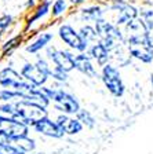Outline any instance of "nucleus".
Masks as SVG:
<instances>
[{
    "instance_id": "7ed1b4c3",
    "label": "nucleus",
    "mask_w": 153,
    "mask_h": 154,
    "mask_svg": "<svg viewBox=\"0 0 153 154\" xmlns=\"http://www.w3.org/2000/svg\"><path fill=\"white\" fill-rule=\"evenodd\" d=\"M44 94L48 96L50 102L54 103L55 109L65 114H77L80 110V105L73 95L68 94L64 90H53L47 87H42Z\"/></svg>"
},
{
    "instance_id": "20e7f679",
    "label": "nucleus",
    "mask_w": 153,
    "mask_h": 154,
    "mask_svg": "<svg viewBox=\"0 0 153 154\" xmlns=\"http://www.w3.org/2000/svg\"><path fill=\"white\" fill-rule=\"evenodd\" d=\"M95 29L98 33V37H101V42L105 44V47L109 51L117 48L119 43L124 42L123 33L116 25H112L110 22H106L104 19L95 21Z\"/></svg>"
},
{
    "instance_id": "ddd939ff",
    "label": "nucleus",
    "mask_w": 153,
    "mask_h": 154,
    "mask_svg": "<svg viewBox=\"0 0 153 154\" xmlns=\"http://www.w3.org/2000/svg\"><path fill=\"white\" fill-rule=\"evenodd\" d=\"M57 122H58V125H59L61 128L64 129L65 134H68V135L79 134V132L83 129V124H81L79 120L77 119H70V117H68L66 114L58 116Z\"/></svg>"
},
{
    "instance_id": "dca6fc26",
    "label": "nucleus",
    "mask_w": 153,
    "mask_h": 154,
    "mask_svg": "<svg viewBox=\"0 0 153 154\" xmlns=\"http://www.w3.org/2000/svg\"><path fill=\"white\" fill-rule=\"evenodd\" d=\"M51 40H53V33H48V32L42 33L35 42L30 43V44L26 47V51L30 52V54H37V52L42 51L44 47H47V44Z\"/></svg>"
},
{
    "instance_id": "f8f14e48",
    "label": "nucleus",
    "mask_w": 153,
    "mask_h": 154,
    "mask_svg": "<svg viewBox=\"0 0 153 154\" xmlns=\"http://www.w3.org/2000/svg\"><path fill=\"white\" fill-rule=\"evenodd\" d=\"M24 80L21 73L15 72L13 67H4L0 70V85L3 88H14L18 83Z\"/></svg>"
},
{
    "instance_id": "a878e982",
    "label": "nucleus",
    "mask_w": 153,
    "mask_h": 154,
    "mask_svg": "<svg viewBox=\"0 0 153 154\" xmlns=\"http://www.w3.org/2000/svg\"><path fill=\"white\" fill-rule=\"evenodd\" d=\"M50 76H53V79H55V80H58V81H66L68 80V73L57 66H54V69L51 70Z\"/></svg>"
},
{
    "instance_id": "6ab92c4d",
    "label": "nucleus",
    "mask_w": 153,
    "mask_h": 154,
    "mask_svg": "<svg viewBox=\"0 0 153 154\" xmlns=\"http://www.w3.org/2000/svg\"><path fill=\"white\" fill-rule=\"evenodd\" d=\"M102 14H104V11L98 6H90L87 8L81 10V17L86 21H98V19H102Z\"/></svg>"
},
{
    "instance_id": "aec40b11",
    "label": "nucleus",
    "mask_w": 153,
    "mask_h": 154,
    "mask_svg": "<svg viewBox=\"0 0 153 154\" xmlns=\"http://www.w3.org/2000/svg\"><path fill=\"white\" fill-rule=\"evenodd\" d=\"M14 146L19 149V150L25 151V153H30V151L35 150L36 144H35V140L32 138H29V136H22V138L17 139V140L13 142Z\"/></svg>"
},
{
    "instance_id": "b1692460",
    "label": "nucleus",
    "mask_w": 153,
    "mask_h": 154,
    "mask_svg": "<svg viewBox=\"0 0 153 154\" xmlns=\"http://www.w3.org/2000/svg\"><path fill=\"white\" fill-rule=\"evenodd\" d=\"M19 43H21V37H19V36H15V37L10 38L8 42H6V44L3 45V48H2V50H3L4 54H10L13 50H15V48L18 47Z\"/></svg>"
},
{
    "instance_id": "2eb2a0df",
    "label": "nucleus",
    "mask_w": 153,
    "mask_h": 154,
    "mask_svg": "<svg viewBox=\"0 0 153 154\" xmlns=\"http://www.w3.org/2000/svg\"><path fill=\"white\" fill-rule=\"evenodd\" d=\"M90 55H91V58H94L97 61V63L99 65V66H105V65H108V59H109V50L105 47V44L102 42L99 43H95V44L91 47V50H90Z\"/></svg>"
},
{
    "instance_id": "c85d7f7f",
    "label": "nucleus",
    "mask_w": 153,
    "mask_h": 154,
    "mask_svg": "<svg viewBox=\"0 0 153 154\" xmlns=\"http://www.w3.org/2000/svg\"><path fill=\"white\" fill-rule=\"evenodd\" d=\"M69 2H70L72 4H80V3H83L84 0H69Z\"/></svg>"
},
{
    "instance_id": "412c9836",
    "label": "nucleus",
    "mask_w": 153,
    "mask_h": 154,
    "mask_svg": "<svg viewBox=\"0 0 153 154\" xmlns=\"http://www.w3.org/2000/svg\"><path fill=\"white\" fill-rule=\"evenodd\" d=\"M80 35H81V37L86 40L87 43L90 42H95L97 37H98V33H97V29L93 28V26H90V25H86L83 26V28L80 29Z\"/></svg>"
},
{
    "instance_id": "0eeeda50",
    "label": "nucleus",
    "mask_w": 153,
    "mask_h": 154,
    "mask_svg": "<svg viewBox=\"0 0 153 154\" xmlns=\"http://www.w3.org/2000/svg\"><path fill=\"white\" fill-rule=\"evenodd\" d=\"M58 35H59L61 40H62L65 44L69 45L70 48L77 50V51H80V52H83L87 50L88 43H87L86 40L81 37V35H80L79 32H76L70 25H66V23H65V25L59 26Z\"/></svg>"
},
{
    "instance_id": "6e6552de",
    "label": "nucleus",
    "mask_w": 153,
    "mask_h": 154,
    "mask_svg": "<svg viewBox=\"0 0 153 154\" xmlns=\"http://www.w3.org/2000/svg\"><path fill=\"white\" fill-rule=\"evenodd\" d=\"M47 54L50 57V59L53 61V63L57 67L62 69L64 72H66V73L76 69L75 67V57H72L70 52L64 51V50H57L55 47H48Z\"/></svg>"
},
{
    "instance_id": "9d476101",
    "label": "nucleus",
    "mask_w": 153,
    "mask_h": 154,
    "mask_svg": "<svg viewBox=\"0 0 153 154\" xmlns=\"http://www.w3.org/2000/svg\"><path fill=\"white\" fill-rule=\"evenodd\" d=\"M33 128H35V131L39 132V134L50 136V138H55V139H59L65 135L64 129L58 125V122L50 120L48 117H46V119L40 120L39 122H36V124L33 125Z\"/></svg>"
},
{
    "instance_id": "423d86ee",
    "label": "nucleus",
    "mask_w": 153,
    "mask_h": 154,
    "mask_svg": "<svg viewBox=\"0 0 153 154\" xmlns=\"http://www.w3.org/2000/svg\"><path fill=\"white\" fill-rule=\"evenodd\" d=\"M0 132L7 135L11 140L28 136L29 134V125L13 119V117H7V116L0 114Z\"/></svg>"
},
{
    "instance_id": "5701e85b",
    "label": "nucleus",
    "mask_w": 153,
    "mask_h": 154,
    "mask_svg": "<svg viewBox=\"0 0 153 154\" xmlns=\"http://www.w3.org/2000/svg\"><path fill=\"white\" fill-rule=\"evenodd\" d=\"M77 120L86 127H94V124H95V120H94L93 116L90 114V112L83 109H80L79 113H77Z\"/></svg>"
},
{
    "instance_id": "4be33fe9",
    "label": "nucleus",
    "mask_w": 153,
    "mask_h": 154,
    "mask_svg": "<svg viewBox=\"0 0 153 154\" xmlns=\"http://www.w3.org/2000/svg\"><path fill=\"white\" fill-rule=\"evenodd\" d=\"M66 8H68L66 0H55L53 3V7H51V15L57 18V17L62 15L66 11Z\"/></svg>"
},
{
    "instance_id": "c756f323",
    "label": "nucleus",
    "mask_w": 153,
    "mask_h": 154,
    "mask_svg": "<svg viewBox=\"0 0 153 154\" xmlns=\"http://www.w3.org/2000/svg\"><path fill=\"white\" fill-rule=\"evenodd\" d=\"M150 81H152V84H153V73H152V79H150Z\"/></svg>"
},
{
    "instance_id": "39448f33",
    "label": "nucleus",
    "mask_w": 153,
    "mask_h": 154,
    "mask_svg": "<svg viewBox=\"0 0 153 154\" xmlns=\"http://www.w3.org/2000/svg\"><path fill=\"white\" fill-rule=\"evenodd\" d=\"M102 81L112 95L117 96V98L123 96L126 87L123 84L120 72L117 70V67L112 66V65H105L102 67Z\"/></svg>"
},
{
    "instance_id": "f03ea898",
    "label": "nucleus",
    "mask_w": 153,
    "mask_h": 154,
    "mask_svg": "<svg viewBox=\"0 0 153 154\" xmlns=\"http://www.w3.org/2000/svg\"><path fill=\"white\" fill-rule=\"evenodd\" d=\"M47 117V110L46 107L40 105H36L29 100H19L15 105V114L13 119L18 120V121L24 122L26 125H35L36 122H39L40 120Z\"/></svg>"
},
{
    "instance_id": "9b49d317",
    "label": "nucleus",
    "mask_w": 153,
    "mask_h": 154,
    "mask_svg": "<svg viewBox=\"0 0 153 154\" xmlns=\"http://www.w3.org/2000/svg\"><path fill=\"white\" fill-rule=\"evenodd\" d=\"M113 8L119 11V17H117V25H127L131 21L137 19V14L138 11L134 8L132 6L127 4L126 2L121 0H116V3L113 4Z\"/></svg>"
},
{
    "instance_id": "1a4fd4ad",
    "label": "nucleus",
    "mask_w": 153,
    "mask_h": 154,
    "mask_svg": "<svg viewBox=\"0 0 153 154\" xmlns=\"http://www.w3.org/2000/svg\"><path fill=\"white\" fill-rule=\"evenodd\" d=\"M21 76L25 79L26 81L35 84L37 87H43L48 79V74L43 72L36 63H26L21 69Z\"/></svg>"
},
{
    "instance_id": "393cba45",
    "label": "nucleus",
    "mask_w": 153,
    "mask_h": 154,
    "mask_svg": "<svg viewBox=\"0 0 153 154\" xmlns=\"http://www.w3.org/2000/svg\"><path fill=\"white\" fill-rule=\"evenodd\" d=\"M0 154H26L14 144H0Z\"/></svg>"
},
{
    "instance_id": "f257e3e1",
    "label": "nucleus",
    "mask_w": 153,
    "mask_h": 154,
    "mask_svg": "<svg viewBox=\"0 0 153 154\" xmlns=\"http://www.w3.org/2000/svg\"><path fill=\"white\" fill-rule=\"evenodd\" d=\"M128 32V52L131 57L139 59L144 63H150L153 61V48L149 45L146 36V28L142 19H134L127 23Z\"/></svg>"
},
{
    "instance_id": "bb28decb",
    "label": "nucleus",
    "mask_w": 153,
    "mask_h": 154,
    "mask_svg": "<svg viewBox=\"0 0 153 154\" xmlns=\"http://www.w3.org/2000/svg\"><path fill=\"white\" fill-rule=\"evenodd\" d=\"M11 21H13V18H11L10 15H3V17H0V35H3L4 30H6V29L10 26Z\"/></svg>"
},
{
    "instance_id": "4468645a",
    "label": "nucleus",
    "mask_w": 153,
    "mask_h": 154,
    "mask_svg": "<svg viewBox=\"0 0 153 154\" xmlns=\"http://www.w3.org/2000/svg\"><path fill=\"white\" fill-rule=\"evenodd\" d=\"M75 67L79 72H81L83 74L88 77H97V69L93 65L90 57H87L86 54H79L75 57Z\"/></svg>"
},
{
    "instance_id": "a211bd4d",
    "label": "nucleus",
    "mask_w": 153,
    "mask_h": 154,
    "mask_svg": "<svg viewBox=\"0 0 153 154\" xmlns=\"http://www.w3.org/2000/svg\"><path fill=\"white\" fill-rule=\"evenodd\" d=\"M142 21H144L145 28H146V36L149 45L153 48V10L145 11L142 14Z\"/></svg>"
},
{
    "instance_id": "f3484780",
    "label": "nucleus",
    "mask_w": 153,
    "mask_h": 154,
    "mask_svg": "<svg viewBox=\"0 0 153 154\" xmlns=\"http://www.w3.org/2000/svg\"><path fill=\"white\" fill-rule=\"evenodd\" d=\"M50 6H51V2H50V0H43L42 3H40V4H39V6L35 8V11H33L32 17H29L28 25H32L33 22L39 21V19L43 18L44 15H47L48 11H50Z\"/></svg>"
},
{
    "instance_id": "cd10ccee",
    "label": "nucleus",
    "mask_w": 153,
    "mask_h": 154,
    "mask_svg": "<svg viewBox=\"0 0 153 154\" xmlns=\"http://www.w3.org/2000/svg\"><path fill=\"white\" fill-rule=\"evenodd\" d=\"M0 144H13V140H11L7 135L0 132Z\"/></svg>"
}]
</instances>
